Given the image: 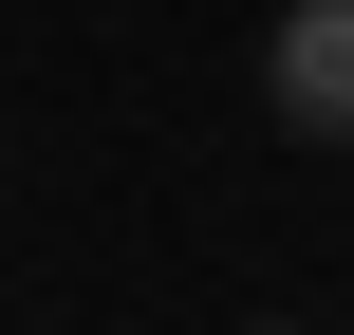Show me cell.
<instances>
[{
	"mask_svg": "<svg viewBox=\"0 0 354 335\" xmlns=\"http://www.w3.org/2000/svg\"><path fill=\"white\" fill-rule=\"evenodd\" d=\"M261 75H280V112H299L317 149H354V0H299V19L261 37Z\"/></svg>",
	"mask_w": 354,
	"mask_h": 335,
	"instance_id": "cell-1",
	"label": "cell"
}]
</instances>
